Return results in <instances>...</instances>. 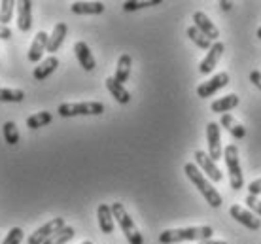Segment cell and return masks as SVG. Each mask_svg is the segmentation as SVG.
Wrapping results in <instances>:
<instances>
[{"label": "cell", "instance_id": "30bf717a", "mask_svg": "<svg viewBox=\"0 0 261 244\" xmlns=\"http://www.w3.org/2000/svg\"><path fill=\"white\" fill-rule=\"evenodd\" d=\"M193 157H195V165L199 167V169H201V171L204 172V174H206L212 182H222V178H223L222 171H220V169H218V165H216L214 161L210 159L208 153L197 150Z\"/></svg>", "mask_w": 261, "mask_h": 244}, {"label": "cell", "instance_id": "7a4b0ae2", "mask_svg": "<svg viewBox=\"0 0 261 244\" xmlns=\"http://www.w3.org/2000/svg\"><path fill=\"white\" fill-rule=\"evenodd\" d=\"M184 172H186V176L193 182V185H195L197 189L201 192V195L206 199V203H208L212 208H220V206H222V195L216 192V187L210 184V180L202 174L201 169H199L195 163H186Z\"/></svg>", "mask_w": 261, "mask_h": 244}, {"label": "cell", "instance_id": "74e56055", "mask_svg": "<svg viewBox=\"0 0 261 244\" xmlns=\"http://www.w3.org/2000/svg\"><path fill=\"white\" fill-rule=\"evenodd\" d=\"M255 34H257V38L261 40V26H259V29H257V33H255Z\"/></svg>", "mask_w": 261, "mask_h": 244}, {"label": "cell", "instance_id": "7402d4cb", "mask_svg": "<svg viewBox=\"0 0 261 244\" xmlns=\"http://www.w3.org/2000/svg\"><path fill=\"white\" fill-rule=\"evenodd\" d=\"M220 125L225 127V129H227V131L231 132L237 140H242L244 137H246V129H244V127H242L241 123L231 116V114H223L222 119H220Z\"/></svg>", "mask_w": 261, "mask_h": 244}, {"label": "cell", "instance_id": "d590c367", "mask_svg": "<svg viewBox=\"0 0 261 244\" xmlns=\"http://www.w3.org/2000/svg\"><path fill=\"white\" fill-rule=\"evenodd\" d=\"M220 6H222L223 12H229V10L233 8V2H227V0H222V2H220Z\"/></svg>", "mask_w": 261, "mask_h": 244}, {"label": "cell", "instance_id": "e575fe53", "mask_svg": "<svg viewBox=\"0 0 261 244\" xmlns=\"http://www.w3.org/2000/svg\"><path fill=\"white\" fill-rule=\"evenodd\" d=\"M12 38V31L8 26L0 25V40H10Z\"/></svg>", "mask_w": 261, "mask_h": 244}, {"label": "cell", "instance_id": "8992f818", "mask_svg": "<svg viewBox=\"0 0 261 244\" xmlns=\"http://www.w3.org/2000/svg\"><path fill=\"white\" fill-rule=\"evenodd\" d=\"M206 144H208V155L212 161H218V159L223 157V150H222V134H220V123L216 121H210L206 125Z\"/></svg>", "mask_w": 261, "mask_h": 244}, {"label": "cell", "instance_id": "f1b7e54d", "mask_svg": "<svg viewBox=\"0 0 261 244\" xmlns=\"http://www.w3.org/2000/svg\"><path fill=\"white\" fill-rule=\"evenodd\" d=\"M17 6L12 0H2L0 2V25L6 26V23H10L13 17V8Z\"/></svg>", "mask_w": 261, "mask_h": 244}, {"label": "cell", "instance_id": "d4e9b609", "mask_svg": "<svg viewBox=\"0 0 261 244\" xmlns=\"http://www.w3.org/2000/svg\"><path fill=\"white\" fill-rule=\"evenodd\" d=\"M51 119H53L51 114L44 110V112L29 116V118H27V127H29V129H40V127H44V125H49Z\"/></svg>", "mask_w": 261, "mask_h": 244}, {"label": "cell", "instance_id": "9c48e42d", "mask_svg": "<svg viewBox=\"0 0 261 244\" xmlns=\"http://www.w3.org/2000/svg\"><path fill=\"white\" fill-rule=\"evenodd\" d=\"M229 216H231L233 220H237L241 225L252 229V231H257V229L261 227V220L257 218L252 210H246V208H242L241 205L231 206V208H229Z\"/></svg>", "mask_w": 261, "mask_h": 244}, {"label": "cell", "instance_id": "ac0fdd59", "mask_svg": "<svg viewBox=\"0 0 261 244\" xmlns=\"http://www.w3.org/2000/svg\"><path fill=\"white\" fill-rule=\"evenodd\" d=\"M66 33H68V26L66 23H57V25L53 26V33L49 34V42H47V51L55 53L59 51V47L63 46V42L66 38Z\"/></svg>", "mask_w": 261, "mask_h": 244}, {"label": "cell", "instance_id": "4316f807", "mask_svg": "<svg viewBox=\"0 0 261 244\" xmlns=\"http://www.w3.org/2000/svg\"><path fill=\"white\" fill-rule=\"evenodd\" d=\"M2 134H4V140H6V144L15 146L17 142H19V131H17V125H15V121H6V123L2 125Z\"/></svg>", "mask_w": 261, "mask_h": 244}, {"label": "cell", "instance_id": "484cf974", "mask_svg": "<svg viewBox=\"0 0 261 244\" xmlns=\"http://www.w3.org/2000/svg\"><path fill=\"white\" fill-rule=\"evenodd\" d=\"M74 235H76V231H74V227H70V225H65L63 229H59V231L55 233L53 237H49L44 244H66L68 240H72L74 238Z\"/></svg>", "mask_w": 261, "mask_h": 244}, {"label": "cell", "instance_id": "9a60e30c", "mask_svg": "<svg viewBox=\"0 0 261 244\" xmlns=\"http://www.w3.org/2000/svg\"><path fill=\"white\" fill-rule=\"evenodd\" d=\"M97 218H98V227H100V231L105 233V235H110L114 233V214H112V206L106 205V203H100L97 208Z\"/></svg>", "mask_w": 261, "mask_h": 244}, {"label": "cell", "instance_id": "ffe728a7", "mask_svg": "<svg viewBox=\"0 0 261 244\" xmlns=\"http://www.w3.org/2000/svg\"><path fill=\"white\" fill-rule=\"evenodd\" d=\"M237 106H239V95L231 93V95H225L222 99L214 100V102L210 104V110L216 114H227V112H231L233 108H237Z\"/></svg>", "mask_w": 261, "mask_h": 244}, {"label": "cell", "instance_id": "ba28073f", "mask_svg": "<svg viewBox=\"0 0 261 244\" xmlns=\"http://www.w3.org/2000/svg\"><path fill=\"white\" fill-rule=\"evenodd\" d=\"M229 82H231V78H229L227 72L216 74V76H212L208 82H202L201 86L197 87V95H199L201 99H208V97H212L216 91L223 89V87L227 86Z\"/></svg>", "mask_w": 261, "mask_h": 244}, {"label": "cell", "instance_id": "5b68a950", "mask_svg": "<svg viewBox=\"0 0 261 244\" xmlns=\"http://www.w3.org/2000/svg\"><path fill=\"white\" fill-rule=\"evenodd\" d=\"M61 118H74V116H100L105 114V104L91 100V102H66L57 108Z\"/></svg>", "mask_w": 261, "mask_h": 244}, {"label": "cell", "instance_id": "8fae6325", "mask_svg": "<svg viewBox=\"0 0 261 244\" xmlns=\"http://www.w3.org/2000/svg\"><path fill=\"white\" fill-rule=\"evenodd\" d=\"M223 51H225V46H223L222 42H214L212 47L208 49V53H206V57L201 61V65H199V72H201L202 76H206V74L212 72V70L216 68V65L220 63V59H222Z\"/></svg>", "mask_w": 261, "mask_h": 244}, {"label": "cell", "instance_id": "d6a6232c", "mask_svg": "<svg viewBox=\"0 0 261 244\" xmlns=\"http://www.w3.org/2000/svg\"><path fill=\"white\" fill-rule=\"evenodd\" d=\"M248 193H250V195H254V197H257V195H259V193H261V178L254 180V182L248 185Z\"/></svg>", "mask_w": 261, "mask_h": 244}, {"label": "cell", "instance_id": "7c38bea8", "mask_svg": "<svg viewBox=\"0 0 261 244\" xmlns=\"http://www.w3.org/2000/svg\"><path fill=\"white\" fill-rule=\"evenodd\" d=\"M47 42H49V34L46 31H38L31 47H29V61L31 63H40L42 61L44 51H47Z\"/></svg>", "mask_w": 261, "mask_h": 244}, {"label": "cell", "instance_id": "6da1fadb", "mask_svg": "<svg viewBox=\"0 0 261 244\" xmlns=\"http://www.w3.org/2000/svg\"><path fill=\"white\" fill-rule=\"evenodd\" d=\"M214 235V229L210 225H201V227H182V229H167L159 235V242L161 244H174L184 242V240H210Z\"/></svg>", "mask_w": 261, "mask_h": 244}, {"label": "cell", "instance_id": "4dcf8cb0", "mask_svg": "<svg viewBox=\"0 0 261 244\" xmlns=\"http://www.w3.org/2000/svg\"><path fill=\"white\" fill-rule=\"evenodd\" d=\"M23 229L21 227H12L10 231H8L6 238L2 240V244H21V240H23Z\"/></svg>", "mask_w": 261, "mask_h": 244}, {"label": "cell", "instance_id": "44dd1931", "mask_svg": "<svg viewBox=\"0 0 261 244\" xmlns=\"http://www.w3.org/2000/svg\"><path fill=\"white\" fill-rule=\"evenodd\" d=\"M105 84H106V89L110 91V95L116 100H118L119 104H127V102L130 100V93L125 89V86L118 84V82H116L114 78H106Z\"/></svg>", "mask_w": 261, "mask_h": 244}, {"label": "cell", "instance_id": "1f68e13d", "mask_svg": "<svg viewBox=\"0 0 261 244\" xmlns=\"http://www.w3.org/2000/svg\"><path fill=\"white\" fill-rule=\"evenodd\" d=\"M244 203H246V206H248L250 210L254 212V214L257 216V218H261V201H259V199L254 197V195H248Z\"/></svg>", "mask_w": 261, "mask_h": 244}, {"label": "cell", "instance_id": "836d02e7", "mask_svg": "<svg viewBox=\"0 0 261 244\" xmlns=\"http://www.w3.org/2000/svg\"><path fill=\"white\" fill-rule=\"evenodd\" d=\"M250 82L254 84L257 89H261V72L259 70H254V72H250Z\"/></svg>", "mask_w": 261, "mask_h": 244}, {"label": "cell", "instance_id": "52a82bcc", "mask_svg": "<svg viewBox=\"0 0 261 244\" xmlns=\"http://www.w3.org/2000/svg\"><path fill=\"white\" fill-rule=\"evenodd\" d=\"M65 218H53L47 224H44L42 227H38L36 231L29 237V244H44L49 237H53L55 233L65 227Z\"/></svg>", "mask_w": 261, "mask_h": 244}, {"label": "cell", "instance_id": "8d00e7d4", "mask_svg": "<svg viewBox=\"0 0 261 244\" xmlns=\"http://www.w3.org/2000/svg\"><path fill=\"white\" fill-rule=\"evenodd\" d=\"M199 244H227V242H223V240H202Z\"/></svg>", "mask_w": 261, "mask_h": 244}, {"label": "cell", "instance_id": "f35d334b", "mask_svg": "<svg viewBox=\"0 0 261 244\" xmlns=\"http://www.w3.org/2000/svg\"><path fill=\"white\" fill-rule=\"evenodd\" d=\"M82 244H93L91 240H85V242H82Z\"/></svg>", "mask_w": 261, "mask_h": 244}, {"label": "cell", "instance_id": "603a6c76", "mask_svg": "<svg viewBox=\"0 0 261 244\" xmlns=\"http://www.w3.org/2000/svg\"><path fill=\"white\" fill-rule=\"evenodd\" d=\"M130 66H133V59H130V55L123 53V55L119 57V61H118V66H116V76H114V79H116L118 84H121V86H123L125 82L129 79Z\"/></svg>", "mask_w": 261, "mask_h": 244}, {"label": "cell", "instance_id": "f546056e", "mask_svg": "<svg viewBox=\"0 0 261 244\" xmlns=\"http://www.w3.org/2000/svg\"><path fill=\"white\" fill-rule=\"evenodd\" d=\"M157 4H161V0H129V2H123V10L125 12H137V10L157 6Z\"/></svg>", "mask_w": 261, "mask_h": 244}, {"label": "cell", "instance_id": "5bb4252c", "mask_svg": "<svg viewBox=\"0 0 261 244\" xmlns=\"http://www.w3.org/2000/svg\"><path fill=\"white\" fill-rule=\"evenodd\" d=\"M74 53H76V59H78L80 66H82L84 70H87V72L95 70L97 63H95V57H93L91 49H89V46H87L85 42H76V44H74Z\"/></svg>", "mask_w": 261, "mask_h": 244}, {"label": "cell", "instance_id": "d6986e66", "mask_svg": "<svg viewBox=\"0 0 261 244\" xmlns=\"http://www.w3.org/2000/svg\"><path fill=\"white\" fill-rule=\"evenodd\" d=\"M70 10L76 15H98L105 12V4L102 2H72Z\"/></svg>", "mask_w": 261, "mask_h": 244}, {"label": "cell", "instance_id": "2e32d148", "mask_svg": "<svg viewBox=\"0 0 261 244\" xmlns=\"http://www.w3.org/2000/svg\"><path fill=\"white\" fill-rule=\"evenodd\" d=\"M193 21H195L197 29H199V31L206 36V38H208V40H218V36H220V31H218L214 23L206 17V13L195 12V13H193Z\"/></svg>", "mask_w": 261, "mask_h": 244}, {"label": "cell", "instance_id": "3957f363", "mask_svg": "<svg viewBox=\"0 0 261 244\" xmlns=\"http://www.w3.org/2000/svg\"><path fill=\"white\" fill-rule=\"evenodd\" d=\"M112 214H114V220L119 224L121 227V231H123L125 238H127V242L129 244H144V238L138 231V227L135 225L133 218H130L127 210H125V206L121 203H112Z\"/></svg>", "mask_w": 261, "mask_h": 244}, {"label": "cell", "instance_id": "277c9868", "mask_svg": "<svg viewBox=\"0 0 261 244\" xmlns=\"http://www.w3.org/2000/svg\"><path fill=\"white\" fill-rule=\"evenodd\" d=\"M223 159H225V165H227V174H229V184L231 187L239 192L244 185V176L241 171V159H239V148L235 144H229L223 150Z\"/></svg>", "mask_w": 261, "mask_h": 244}, {"label": "cell", "instance_id": "83f0119b", "mask_svg": "<svg viewBox=\"0 0 261 244\" xmlns=\"http://www.w3.org/2000/svg\"><path fill=\"white\" fill-rule=\"evenodd\" d=\"M23 99H25V91L0 87V102H21Z\"/></svg>", "mask_w": 261, "mask_h": 244}, {"label": "cell", "instance_id": "e0dca14e", "mask_svg": "<svg viewBox=\"0 0 261 244\" xmlns=\"http://www.w3.org/2000/svg\"><path fill=\"white\" fill-rule=\"evenodd\" d=\"M57 66H59V59L55 57V55H49V57H46V59L42 61L36 68H34V79H38V82H44L46 78H49L55 70H57Z\"/></svg>", "mask_w": 261, "mask_h": 244}, {"label": "cell", "instance_id": "cb8c5ba5", "mask_svg": "<svg viewBox=\"0 0 261 244\" xmlns=\"http://www.w3.org/2000/svg\"><path fill=\"white\" fill-rule=\"evenodd\" d=\"M186 34L190 36V40L193 42V44H195L197 47H201V49H210V47H212V40L206 38V36H204V34H202L195 25L188 26Z\"/></svg>", "mask_w": 261, "mask_h": 244}, {"label": "cell", "instance_id": "4fadbf2b", "mask_svg": "<svg viewBox=\"0 0 261 244\" xmlns=\"http://www.w3.org/2000/svg\"><path fill=\"white\" fill-rule=\"evenodd\" d=\"M15 8H17V29L21 33H29L33 29V2L21 0Z\"/></svg>", "mask_w": 261, "mask_h": 244}]
</instances>
